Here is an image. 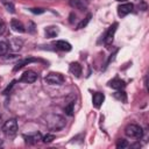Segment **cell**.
Segmentation results:
<instances>
[{"label":"cell","instance_id":"e0dca14e","mask_svg":"<svg viewBox=\"0 0 149 149\" xmlns=\"http://www.w3.org/2000/svg\"><path fill=\"white\" fill-rule=\"evenodd\" d=\"M8 47H9L12 50L16 51V50H19V49L22 47V41H21V40H19V38H13V40L9 42Z\"/></svg>","mask_w":149,"mask_h":149},{"label":"cell","instance_id":"ba28073f","mask_svg":"<svg viewBox=\"0 0 149 149\" xmlns=\"http://www.w3.org/2000/svg\"><path fill=\"white\" fill-rule=\"evenodd\" d=\"M10 27H12V29H13L14 31H16V33H24V31H26V28H24V26L22 24V22L19 21V20H16V19H13V20L10 21Z\"/></svg>","mask_w":149,"mask_h":149},{"label":"cell","instance_id":"3957f363","mask_svg":"<svg viewBox=\"0 0 149 149\" xmlns=\"http://www.w3.org/2000/svg\"><path fill=\"white\" fill-rule=\"evenodd\" d=\"M2 130L7 136H14L17 132V122L15 119H9L7 120L3 126H2Z\"/></svg>","mask_w":149,"mask_h":149},{"label":"cell","instance_id":"30bf717a","mask_svg":"<svg viewBox=\"0 0 149 149\" xmlns=\"http://www.w3.org/2000/svg\"><path fill=\"white\" fill-rule=\"evenodd\" d=\"M93 105L97 107V108H99L101 105H102V102H104V100H105V95H104V93H100V92H95L94 94H93Z\"/></svg>","mask_w":149,"mask_h":149},{"label":"cell","instance_id":"7a4b0ae2","mask_svg":"<svg viewBox=\"0 0 149 149\" xmlns=\"http://www.w3.org/2000/svg\"><path fill=\"white\" fill-rule=\"evenodd\" d=\"M142 133H143L142 128H141L140 126H137V125H134V123L128 125V126L125 128V134H126V136H128V137H130V139H140V137L142 136Z\"/></svg>","mask_w":149,"mask_h":149},{"label":"cell","instance_id":"8fae6325","mask_svg":"<svg viewBox=\"0 0 149 149\" xmlns=\"http://www.w3.org/2000/svg\"><path fill=\"white\" fill-rule=\"evenodd\" d=\"M70 5L79 10H85L87 7L86 0H70Z\"/></svg>","mask_w":149,"mask_h":149},{"label":"cell","instance_id":"ffe728a7","mask_svg":"<svg viewBox=\"0 0 149 149\" xmlns=\"http://www.w3.org/2000/svg\"><path fill=\"white\" fill-rule=\"evenodd\" d=\"M114 98L118 99V100H120V101H123V102L127 101V95H126V92L125 91H118V92H115L114 93Z\"/></svg>","mask_w":149,"mask_h":149},{"label":"cell","instance_id":"9c48e42d","mask_svg":"<svg viewBox=\"0 0 149 149\" xmlns=\"http://www.w3.org/2000/svg\"><path fill=\"white\" fill-rule=\"evenodd\" d=\"M55 47L58 49V50H62V51H70L71 50V44L64 40H58L55 42Z\"/></svg>","mask_w":149,"mask_h":149},{"label":"cell","instance_id":"83f0119b","mask_svg":"<svg viewBox=\"0 0 149 149\" xmlns=\"http://www.w3.org/2000/svg\"><path fill=\"white\" fill-rule=\"evenodd\" d=\"M116 1H120V2H125V1H127V0H116Z\"/></svg>","mask_w":149,"mask_h":149},{"label":"cell","instance_id":"277c9868","mask_svg":"<svg viewBox=\"0 0 149 149\" xmlns=\"http://www.w3.org/2000/svg\"><path fill=\"white\" fill-rule=\"evenodd\" d=\"M64 80H65L64 76L58 72H50L45 77V81L50 85H61L64 83Z\"/></svg>","mask_w":149,"mask_h":149},{"label":"cell","instance_id":"ac0fdd59","mask_svg":"<svg viewBox=\"0 0 149 149\" xmlns=\"http://www.w3.org/2000/svg\"><path fill=\"white\" fill-rule=\"evenodd\" d=\"M1 2H2V5L5 6V8L7 9V12H9V13H15V6H14V3H13L10 0H1Z\"/></svg>","mask_w":149,"mask_h":149},{"label":"cell","instance_id":"7c38bea8","mask_svg":"<svg viewBox=\"0 0 149 149\" xmlns=\"http://www.w3.org/2000/svg\"><path fill=\"white\" fill-rule=\"evenodd\" d=\"M70 72L74 77H79L81 74V65L78 62H73L70 64Z\"/></svg>","mask_w":149,"mask_h":149},{"label":"cell","instance_id":"6da1fadb","mask_svg":"<svg viewBox=\"0 0 149 149\" xmlns=\"http://www.w3.org/2000/svg\"><path fill=\"white\" fill-rule=\"evenodd\" d=\"M45 125L51 130H61L65 127L66 121L62 115L58 114H47L45 115Z\"/></svg>","mask_w":149,"mask_h":149},{"label":"cell","instance_id":"9a60e30c","mask_svg":"<svg viewBox=\"0 0 149 149\" xmlns=\"http://www.w3.org/2000/svg\"><path fill=\"white\" fill-rule=\"evenodd\" d=\"M33 62H37V59L36 58H33V57H30V58H26V59H22V61H19V63L14 66V71H17V70H20L21 68H23L24 65H28L29 63H33Z\"/></svg>","mask_w":149,"mask_h":149},{"label":"cell","instance_id":"4fadbf2b","mask_svg":"<svg viewBox=\"0 0 149 149\" xmlns=\"http://www.w3.org/2000/svg\"><path fill=\"white\" fill-rule=\"evenodd\" d=\"M109 86L112 88H114V90H121V88H123L126 86V83L122 79L115 78V79H113V80L109 81Z\"/></svg>","mask_w":149,"mask_h":149},{"label":"cell","instance_id":"44dd1931","mask_svg":"<svg viewBox=\"0 0 149 149\" xmlns=\"http://www.w3.org/2000/svg\"><path fill=\"white\" fill-rule=\"evenodd\" d=\"M91 17H92V15H91V14H87V16H86L84 20H81V21L78 23V26H77V29H81V28H85V27L87 26V23L90 22Z\"/></svg>","mask_w":149,"mask_h":149},{"label":"cell","instance_id":"7402d4cb","mask_svg":"<svg viewBox=\"0 0 149 149\" xmlns=\"http://www.w3.org/2000/svg\"><path fill=\"white\" fill-rule=\"evenodd\" d=\"M73 101H71L68 106H65V108H64V111H65V113L68 114V115H72L73 114Z\"/></svg>","mask_w":149,"mask_h":149},{"label":"cell","instance_id":"5bb4252c","mask_svg":"<svg viewBox=\"0 0 149 149\" xmlns=\"http://www.w3.org/2000/svg\"><path fill=\"white\" fill-rule=\"evenodd\" d=\"M59 33V29L58 27H55V26H50V27H47L45 28V36L51 38V37H56Z\"/></svg>","mask_w":149,"mask_h":149},{"label":"cell","instance_id":"4316f807","mask_svg":"<svg viewBox=\"0 0 149 149\" xmlns=\"http://www.w3.org/2000/svg\"><path fill=\"white\" fill-rule=\"evenodd\" d=\"M3 31H5V23H3V21L0 19V35L3 34Z\"/></svg>","mask_w":149,"mask_h":149},{"label":"cell","instance_id":"52a82bcc","mask_svg":"<svg viewBox=\"0 0 149 149\" xmlns=\"http://www.w3.org/2000/svg\"><path fill=\"white\" fill-rule=\"evenodd\" d=\"M133 3H129V2H126V3H121L119 7H118V15L120 17H123L126 15H128L129 13L133 12Z\"/></svg>","mask_w":149,"mask_h":149},{"label":"cell","instance_id":"5b68a950","mask_svg":"<svg viewBox=\"0 0 149 149\" xmlns=\"http://www.w3.org/2000/svg\"><path fill=\"white\" fill-rule=\"evenodd\" d=\"M116 28H118V23H116V22H114V23L108 28V30H107V33H106V35H105V37H104V43H105L106 45H111V44L113 43V38H114V34H115V31H116Z\"/></svg>","mask_w":149,"mask_h":149},{"label":"cell","instance_id":"603a6c76","mask_svg":"<svg viewBox=\"0 0 149 149\" xmlns=\"http://www.w3.org/2000/svg\"><path fill=\"white\" fill-rule=\"evenodd\" d=\"M127 147H128V142H127L126 140H123V139H120V140L116 142V148H119V149H120V148H121V149H122V148H127Z\"/></svg>","mask_w":149,"mask_h":149},{"label":"cell","instance_id":"cb8c5ba5","mask_svg":"<svg viewBox=\"0 0 149 149\" xmlns=\"http://www.w3.org/2000/svg\"><path fill=\"white\" fill-rule=\"evenodd\" d=\"M42 140H43V142H45V143H50V142H52V141L55 140V135H54V134H47L45 136L42 137Z\"/></svg>","mask_w":149,"mask_h":149},{"label":"cell","instance_id":"484cf974","mask_svg":"<svg viewBox=\"0 0 149 149\" xmlns=\"http://www.w3.org/2000/svg\"><path fill=\"white\" fill-rule=\"evenodd\" d=\"M30 10L34 14H42V13H44V9H42V8H31Z\"/></svg>","mask_w":149,"mask_h":149},{"label":"cell","instance_id":"d6986e66","mask_svg":"<svg viewBox=\"0 0 149 149\" xmlns=\"http://www.w3.org/2000/svg\"><path fill=\"white\" fill-rule=\"evenodd\" d=\"M8 49H9L8 43L5 42V41H0V57L5 56L7 54V51H8Z\"/></svg>","mask_w":149,"mask_h":149},{"label":"cell","instance_id":"8992f818","mask_svg":"<svg viewBox=\"0 0 149 149\" xmlns=\"http://www.w3.org/2000/svg\"><path fill=\"white\" fill-rule=\"evenodd\" d=\"M36 79H37V73H36L35 71H33V70H28V71H26V72L21 76L20 81H21V83L31 84V83L36 81Z\"/></svg>","mask_w":149,"mask_h":149},{"label":"cell","instance_id":"d4e9b609","mask_svg":"<svg viewBox=\"0 0 149 149\" xmlns=\"http://www.w3.org/2000/svg\"><path fill=\"white\" fill-rule=\"evenodd\" d=\"M14 84H15V81H12V83H10V84H9V85L3 90V92H2V93H3V94H8V92L12 90V87L14 86Z\"/></svg>","mask_w":149,"mask_h":149},{"label":"cell","instance_id":"2e32d148","mask_svg":"<svg viewBox=\"0 0 149 149\" xmlns=\"http://www.w3.org/2000/svg\"><path fill=\"white\" fill-rule=\"evenodd\" d=\"M24 139H26V142L27 143H37V142H40L41 140H42V136H41V134L40 133H36V134H34V135H28V136H24Z\"/></svg>","mask_w":149,"mask_h":149}]
</instances>
